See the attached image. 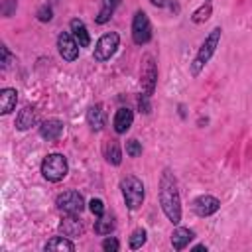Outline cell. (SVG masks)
Here are the masks:
<instances>
[{
  "label": "cell",
  "mask_w": 252,
  "mask_h": 252,
  "mask_svg": "<svg viewBox=\"0 0 252 252\" xmlns=\"http://www.w3.org/2000/svg\"><path fill=\"white\" fill-rule=\"evenodd\" d=\"M179 116L185 118V110H183V104H179Z\"/></svg>",
  "instance_id": "34"
},
{
  "label": "cell",
  "mask_w": 252,
  "mask_h": 252,
  "mask_svg": "<svg viewBox=\"0 0 252 252\" xmlns=\"http://www.w3.org/2000/svg\"><path fill=\"white\" fill-rule=\"evenodd\" d=\"M132 122H134V112H132L128 106H120V108L116 110V114H114L112 128H114L116 134H126V132L130 130Z\"/></svg>",
  "instance_id": "12"
},
{
  "label": "cell",
  "mask_w": 252,
  "mask_h": 252,
  "mask_svg": "<svg viewBox=\"0 0 252 252\" xmlns=\"http://www.w3.org/2000/svg\"><path fill=\"white\" fill-rule=\"evenodd\" d=\"M61 134H63V122H61L59 118H47V120H43V122L39 124V136H41L43 140L53 142V140H57Z\"/></svg>",
  "instance_id": "13"
},
{
  "label": "cell",
  "mask_w": 252,
  "mask_h": 252,
  "mask_svg": "<svg viewBox=\"0 0 252 252\" xmlns=\"http://www.w3.org/2000/svg\"><path fill=\"white\" fill-rule=\"evenodd\" d=\"M37 20L39 22H51L53 20V8L49 4H43L39 10H37Z\"/></svg>",
  "instance_id": "28"
},
{
  "label": "cell",
  "mask_w": 252,
  "mask_h": 252,
  "mask_svg": "<svg viewBox=\"0 0 252 252\" xmlns=\"http://www.w3.org/2000/svg\"><path fill=\"white\" fill-rule=\"evenodd\" d=\"M152 39V24L144 10H136L132 18V41L136 45H146Z\"/></svg>",
  "instance_id": "6"
},
{
  "label": "cell",
  "mask_w": 252,
  "mask_h": 252,
  "mask_svg": "<svg viewBox=\"0 0 252 252\" xmlns=\"http://www.w3.org/2000/svg\"><path fill=\"white\" fill-rule=\"evenodd\" d=\"M126 154H128L130 158H138V156H142V144H140L136 138L126 140Z\"/></svg>",
  "instance_id": "25"
},
{
  "label": "cell",
  "mask_w": 252,
  "mask_h": 252,
  "mask_svg": "<svg viewBox=\"0 0 252 252\" xmlns=\"http://www.w3.org/2000/svg\"><path fill=\"white\" fill-rule=\"evenodd\" d=\"M193 250H195V252H199V250H207V246H205V244H197V246H193Z\"/></svg>",
  "instance_id": "33"
},
{
  "label": "cell",
  "mask_w": 252,
  "mask_h": 252,
  "mask_svg": "<svg viewBox=\"0 0 252 252\" xmlns=\"http://www.w3.org/2000/svg\"><path fill=\"white\" fill-rule=\"evenodd\" d=\"M146 238H148V230H146L144 226H138V228L132 230V234H130V238H128V246H130L132 250H138V248L144 246Z\"/></svg>",
  "instance_id": "24"
},
{
  "label": "cell",
  "mask_w": 252,
  "mask_h": 252,
  "mask_svg": "<svg viewBox=\"0 0 252 252\" xmlns=\"http://www.w3.org/2000/svg\"><path fill=\"white\" fill-rule=\"evenodd\" d=\"M102 152H104V159H106L110 165H120V163H122V150H120V146H118L116 140H108V142L104 144Z\"/></svg>",
  "instance_id": "20"
},
{
  "label": "cell",
  "mask_w": 252,
  "mask_h": 252,
  "mask_svg": "<svg viewBox=\"0 0 252 252\" xmlns=\"http://www.w3.org/2000/svg\"><path fill=\"white\" fill-rule=\"evenodd\" d=\"M43 250H45V252H47V250L75 252V242H73V240H69V236L65 238V234H63V236H53V238H49V240L43 244Z\"/></svg>",
  "instance_id": "19"
},
{
  "label": "cell",
  "mask_w": 252,
  "mask_h": 252,
  "mask_svg": "<svg viewBox=\"0 0 252 252\" xmlns=\"http://www.w3.org/2000/svg\"><path fill=\"white\" fill-rule=\"evenodd\" d=\"M59 230H61L65 236H69V238H77V236L83 234L85 226H83L79 215H65V217L61 219V222H59Z\"/></svg>",
  "instance_id": "11"
},
{
  "label": "cell",
  "mask_w": 252,
  "mask_h": 252,
  "mask_svg": "<svg viewBox=\"0 0 252 252\" xmlns=\"http://www.w3.org/2000/svg\"><path fill=\"white\" fill-rule=\"evenodd\" d=\"M193 238H195V232H193L191 228L177 226V228H173V232H171V246H173V250H183Z\"/></svg>",
  "instance_id": "17"
},
{
  "label": "cell",
  "mask_w": 252,
  "mask_h": 252,
  "mask_svg": "<svg viewBox=\"0 0 252 252\" xmlns=\"http://www.w3.org/2000/svg\"><path fill=\"white\" fill-rule=\"evenodd\" d=\"M18 8V0H2L0 2V12L4 18H10Z\"/></svg>",
  "instance_id": "26"
},
{
  "label": "cell",
  "mask_w": 252,
  "mask_h": 252,
  "mask_svg": "<svg viewBox=\"0 0 252 252\" xmlns=\"http://www.w3.org/2000/svg\"><path fill=\"white\" fill-rule=\"evenodd\" d=\"M118 45H120V35H118L116 32H106V33H102V35L96 39V43H94L93 59H94L96 63L108 61V59L116 53Z\"/></svg>",
  "instance_id": "5"
},
{
  "label": "cell",
  "mask_w": 252,
  "mask_h": 252,
  "mask_svg": "<svg viewBox=\"0 0 252 252\" xmlns=\"http://www.w3.org/2000/svg\"><path fill=\"white\" fill-rule=\"evenodd\" d=\"M104 122H106V118H104L102 104H98V102L96 104H91L87 108V124H89V128L93 132H100L104 128Z\"/></svg>",
  "instance_id": "14"
},
{
  "label": "cell",
  "mask_w": 252,
  "mask_h": 252,
  "mask_svg": "<svg viewBox=\"0 0 252 252\" xmlns=\"http://www.w3.org/2000/svg\"><path fill=\"white\" fill-rule=\"evenodd\" d=\"M159 207L171 224L181 222V195L177 179L169 167H163L159 173Z\"/></svg>",
  "instance_id": "1"
},
{
  "label": "cell",
  "mask_w": 252,
  "mask_h": 252,
  "mask_svg": "<svg viewBox=\"0 0 252 252\" xmlns=\"http://www.w3.org/2000/svg\"><path fill=\"white\" fill-rule=\"evenodd\" d=\"M150 4L156 6V8H169L171 12H179V6L169 2V0H150Z\"/></svg>",
  "instance_id": "31"
},
{
  "label": "cell",
  "mask_w": 252,
  "mask_h": 252,
  "mask_svg": "<svg viewBox=\"0 0 252 252\" xmlns=\"http://www.w3.org/2000/svg\"><path fill=\"white\" fill-rule=\"evenodd\" d=\"M138 110H140L142 114H150V112H152V104H150V96H148L146 93H142V94H138Z\"/></svg>",
  "instance_id": "27"
},
{
  "label": "cell",
  "mask_w": 252,
  "mask_h": 252,
  "mask_svg": "<svg viewBox=\"0 0 252 252\" xmlns=\"http://www.w3.org/2000/svg\"><path fill=\"white\" fill-rule=\"evenodd\" d=\"M100 246H102V250H106V252H118V250H120V242H118L114 236H106Z\"/></svg>",
  "instance_id": "30"
},
{
  "label": "cell",
  "mask_w": 252,
  "mask_h": 252,
  "mask_svg": "<svg viewBox=\"0 0 252 252\" xmlns=\"http://www.w3.org/2000/svg\"><path fill=\"white\" fill-rule=\"evenodd\" d=\"M220 35H222V30H220V26H217V28H213V30L209 32V35L205 37V41L201 43L197 55H195L193 61L189 63V73H191L193 77H199V73H201V71L205 69V65L211 61V57L215 55V51H217V47H219V43H220Z\"/></svg>",
  "instance_id": "2"
},
{
  "label": "cell",
  "mask_w": 252,
  "mask_h": 252,
  "mask_svg": "<svg viewBox=\"0 0 252 252\" xmlns=\"http://www.w3.org/2000/svg\"><path fill=\"white\" fill-rule=\"evenodd\" d=\"M16 102H18V91L12 89V87H4L0 91V114H10L14 108H16Z\"/></svg>",
  "instance_id": "16"
},
{
  "label": "cell",
  "mask_w": 252,
  "mask_h": 252,
  "mask_svg": "<svg viewBox=\"0 0 252 252\" xmlns=\"http://www.w3.org/2000/svg\"><path fill=\"white\" fill-rule=\"evenodd\" d=\"M79 43L77 39L73 37V33L69 32H61L57 35V49H59V55L65 59V61H75L79 57Z\"/></svg>",
  "instance_id": "9"
},
{
  "label": "cell",
  "mask_w": 252,
  "mask_h": 252,
  "mask_svg": "<svg viewBox=\"0 0 252 252\" xmlns=\"http://www.w3.org/2000/svg\"><path fill=\"white\" fill-rule=\"evenodd\" d=\"M89 211L94 215V217H102L104 215V203L100 199H91L89 201Z\"/></svg>",
  "instance_id": "29"
},
{
  "label": "cell",
  "mask_w": 252,
  "mask_h": 252,
  "mask_svg": "<svg viewBox=\"0 0 252 252\" xmlns=\"http://www.w3.org/2000/svg\"><path fill=\"white\" fill-rule=\"evenodd\" d=\"M120 191H122V199H124V203L130 211H136V209L142 207V203L146 199V187H144L142 179H138L136 175L122 177Z\"/></svg>",
  "instance_id": "3"
},
{
  "label": "cell",
  "mask_w": 252,
  "mask_h": 252,
  "mask_svg": "<svg viewBox=\"0 0 252 252\" xmlns=\"http://www.w3.org/2000/svg\"><path fill=\"white\" fill-rule=\"evenodd\" d=\"M140 85H142V93H146L148 96L154 94L158 85V67L152 55H144L142 69H140Z\"/></svg>",
  "instance_id": "8"
},
{
  "label": "cell",
  "mask_w": 252,
  "mask_h": 252,
  "mask_svg": "<svg viewBox=\"0 0 252 252\" xmlns=\"http://www.w3.org/2000/svg\"><path fill=\"white\" fill-rule=\"evenodd\" d=\"M211 14H213V0H205L199 8L193 10V14L189 18H191L193 24H205L211 18Z\"/></svg>",
  "instance_id": "22"
},
{
  "label": "cell",
  "mask_w": 252,
  "mask_h": 252,
  "mask_svg": "<svg viewBox=\"0 0 252 252\" xmlns=\"http://www.w3.org/2000/svg\"><path fill=\"white\" fill-rule=\"evenodd\" d=\"M118 4H120V0H102V6H100V10H98L94 22H96L98 26L106 24V22L112 18V14H114V10H116Z\"/></svg>",
  "instance_id": "21"
},
{
  "label": "cell",
  "mask_w": 252,
  "mask_h": 252,
  "mask_svg": "<svg viewBox=\"0 0 252 252\" xmlns=\"http://www.w3.org/2000/svg\"><path fill=\"white\" fill-rule=\"evenodd\" d=\"M112 230H114V219L110 215L96 217V220H94V232L96 234H110Z\"/></svg>",
  "instance_id": "23"
},
{
  "label": "cell",
  "mask_w": 252,
  "mask_h": 252,
  "mask_svg": "<svg viewBox=\"0 0 252 252\" xmlns=\"http://www.w3.org/2000/svg\"><path fill=\"white\" fill-rule=\"evenodd\" d=\"M55 205L63 215H81L83 209H85V199L79 191L71 189V191L59 193L57 199H55Z\"/></svg>",
  "instance_id": "7"
},
{
  "label": "cell",
  "mask_w": 252,
  "mask_h": 252,
  "mask_svg": "<svg viewBox=\"0 0 252 252\" xmlns=\"http://www.w3.org/2000/svg\"><path fill=\"white\" fill-rule=\"evenodd\" d=\"M69 173V163H67V158L63 154H49L43 158L41 161V175L51 181V183H57L61 179H65V175Z\"/></svg>",
  "instance_id": "4"
},
{
  "label": "cell",
  "mask_w": 252,
  "mask_h": 252,
  "mask_svg": "<svg viewBox=\"0 0 252 252\" xmlns=\"http://www.w3.org/2000/svg\"><path fill=\"white\" fill-rule=\"evenodd\" d=\"M35 122H37V108H35L33 104H26V106L18 112V116H16V128H18V130H28V128H32Z\"/></svg>",
  "instance_id": "15"
},
{
  "label": "cell",
  "mask_w": 252,
  "mask_h": 252,
  "mask_svg": "<svg viewBox=\"0 0 252 252\" xmlns=\"http://www.w3.org/2000/svg\"><path fill=\"white\" fill-rule=\"evenodd\" d=\"M0 53H2V59H0L2 69H8V67H10V61H12V55H10L8 47H6V45H2V47H0Z\"/></svg>",
  "instance_id": "32"
},
{
  "label": "cell",
  "mask_w": 252,
  "mask_h": 252,
  "mask_svg": "<svg viewBox=\"0 0 252 252\" xmlns=\"http://www.w3.org/2000/svg\"><path fill=\"white\" fill-rule=\"evenodd\" d=\"M69 28H71V33H73V37L77 39V43H79L81 47H89V45H91V35H89V32H87V26L83 24V20L73 18V20L69 22Z\"/></svg>",
  "instance_id": "18"
},
{
  "label": "cell",
  "mask_w": 252,
  "mask_h": 252,
  "mask_svg": "<svg viewBox=\"0 0 252 252\" xmlns=\"http://www.w3.org/2000/svg\"><path fill=\"white\" fill-rule=\"evenodd\" d=\"M191 209L197 217H211L220 209V201L213 195H199V197L193 199Z\"/></svg>",
  "instance_id": "10"
}]
</instances>
